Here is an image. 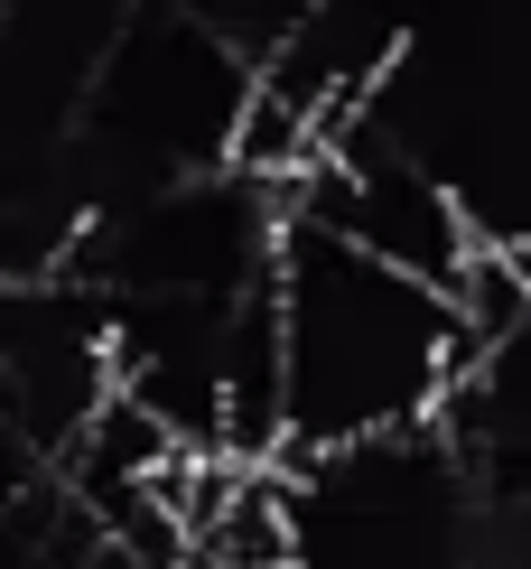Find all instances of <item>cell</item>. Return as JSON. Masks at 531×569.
Instances as JSON below:
<instances>
[{"label": "cell", "mask_w": 531, "mask_h": 569, "mask_svg": "<svg viewBox=\"0 0 531 569\" xmlns=\"http://www.w3.org/2000/svg\"><path fill=\"white\" fill-rule=\"evenodd\" d=\"M38 477H47V458H38V448L19 439V430H10V420H0V513H10V505H19V495H29Z\"/></svg>", "instance_id": "277c9868"}, {"label": "cell", "mask_w": 531, "mask_h": 569, "mask_svg": "<svg viewBox=\"0 0 531 569\" xmlns=\"http://www.w3.org/2000/svg\"><path fill=\"white\" fill-rule=\"evenodd\" d=\"M280 569H475V477L439 420L271 467Z\"/></svg>", "instance_id": "3957f363"}, {"label": "cell", "mask_w": 531, "mask_h": 569, "mask_svg": "<svg viewBox=\"0 0 531 569\" xmlns=\"http://www.w3.org/2000/svg\"><path fill=\"white\" fill-rule=\"evenodd\" d=\"M271 337H280V458L420 430L467 373V318L448 290L289 216L271 243Z\"/></svg>", "instance_id": "6da1fadb"}, {"label": "cell", "mask_w": 531, "mask_h": 569, "mask_svg": "<svg viewBox=\"0 0 531 569\" xmlns=\"http://www.w3.org/2000/svg\"><path fill=\"white\" fill-rule=\"evenodd\" d=\"M335 131L410 159L475 252H531V0L429 10Z\"/></svg>", "instance_id": "7a4b0ae2"}]
</instances>
